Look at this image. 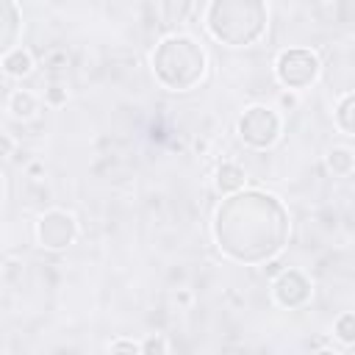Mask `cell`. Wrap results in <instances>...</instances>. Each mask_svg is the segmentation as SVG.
Returning <instances> with one entry per match:
<instances>
[{"label": "cell", "mask_w": 355, "mask_h": 355, "mask_svg": "<svg viewBox=\"0 0 355 355\" xmlns=\"http://www.w3.org/2000/svg\"><path fill=\"white\" fill-rule=\"evenodd\" d=\"M333 333L341 344H352L355 341V313L352 311H344L336 322H333Z\"/></svg>", "instance_id": "obj_14"}, {"label": "cell", "mask_w": 355, "mask_h": 355, "mask_svg": "<svg viewBox=\"0 0 355 355\" xmlns=\"http://www.w3.org/2000/svg\"><path fill=\"white\" fill-rule=\"evenodd\" d=\"M150 64H153L155 80L169 92H191L194 86L202 83L208 72L205 50L191 36H183V33L166 36L153 50Z\"/></svg>", "instance_id": "obj_2"}, {"label": "cell", "mask_w": 355, "mask_h": 355, "mask_svg": "<svg viewBox=\"0 0 355 355\" xmlns=\"http://www.w3.org/2000/svg\"><path fill=\"white\" fill-rule=\"evenodd\" d=\"M108 355H141V347L133 338H116V341H111Z\"/></svg>", "instance_id": "obj_17"}, {"label": "cell", "mask_w": 355, "mask_h": 355, "mask_svg": "<svg viewBox=\"0 0 355 355\" xmlns=\"http://www.w3.org/2000/svg\"><path fill=\"white\" fill-rule=\"evenodd\" d=\"M280 103H283L286 108H294V105H297V97H294V94H283V97H280Z\"/></svg>", "instance_id": "obj_19"}, {"label": "cell", "mask_w": 355, "mask_h": 355, "mask_svg": "<svg viewBox=\"0 0 355 355\" xmlns=\"http://www.w3.org/2000/svg\"><path fill=\"white\" fill-rule=\"evenodd\" d=\"M78 239V222L72 214L53 208L47 214L39 216L36 222V241L44 250H67L72 241Z\"/></svg>", "instance_id": "obj_6"}, {"label": "cell", "mask_w": 355, "mask_h": 355, "mask_svg": "<svg viewBox=\"0 0 355 355\" xmlns=\"http://www.w3.org/2000/svg\"><path fill=\"white\" fill-rule=\"evenodd\" d=\"M319 72H322V61L308 47H288L275 58V75L280 86H286L288 92H302L313 86Z\"/></svg>", "instance_id": "obj_4"}, {"label": "cell", "mask_w": 355, "mask_h": 355, "mask_svg": "<svg viewBox=\"0 0 355 355\" xmlns=\"http://www.w3.org/2000/svg\"><path fill=\"white\" fill-rule=\"evenodd\" d=\"M67 97H69V92H67L64 83H53V86L44 89V103L53 105V108H61L67 103Z\"/></svg>", "instance_id": "obj_16"}, {"label": "cell", "mask_w": 355, "mask_h": 355, "mask_svg": "<svg viewBox=\"0 0 355 355\" xmlns=\"http://www.w3.org/2000/svg\"><path fill=\"white\" fill-rule=\"evenodd\" d=\"M327 166H330V172L338 175V178L352 175V166H355L352 150H349V147H333V150L327 153Z\"/></svg>", "instance_id": "obj_13"}, {"label": "cell", "mask_w": 355, "mask_h": 355, "mask_svg": "<svg viewBox=\"0 0 355 355\" xmlns=\"http://www.w3.org/2000/svg\"><path fill=\"white\" fill-rule=\"evenodd\" d=\"M0 64H3V72L11 78H28L33 72V55L25 47H14Z\"/></svg>", "instance_id": "obj_10"}, {"label": "cell", "mask_w": 355, "mask_h": 355, "mask_svg": "<svg viewBox=\"0 0 355 355\" xmlns=\"http://www.w3.org/2000/svg\"><path fill=\"white\" fill-rule=\"evenodd\" d=\"M288 230V211L275 194L263 191L230 194L214 216L219 250L239 263L272 261L286 247Z\"/></svg>", "instance_id": "obj_1"}, {"label": "cell", "mask_w": 355, "mask_h": 355, "mask_svg": "<svg viewBox=\"0 0 355 355\" xmlns=\"http://www.w3.org/2000/svg\"><path fill=\"white\" fill-rule=\"evenodd\" d=\"M336 125L341 133L352 136V130H355V94L352 92L341 94V100L336 105Z\"/></svg>", "instance_id": "obj_12"}, {"label": "cell", "mask_w": 355, "mask_h": 355, "mask_svg": "<svg viewBox=\"0 0 355 355\" xmlns=\"http://www.w3.org/2000/svg\"><path fill=\"white\" fill-rule=\"evenodd\" d=\"M272 297L280 308L286 311H297L305 308L313 297V283L305 272L300 269H283L275 280H272Z\"/></svg>", "instance_id": "obj_7"}, {"label": "cell", "mask_w": 355, "mask_h": 355, "mask_svg": "<svg viewBox=\"0 0 355 355\" xmlns=\"http://www.w3.org/2000/svg\"><path fill=\"white\" fill-rule=\"evenodd\" d=\"M14 147H17V141H14L8 133H0V158L14 155Z\"/></svg>", "instance_id": "obj_18"}, {"label": "cell", "mask_w": 355, "mask_h": 355, "mask_svg": "<svg viewBox=\"0 0 355 355\" xmlns=\"http://www.w3.org/2000/svg\"><path fill=\"white\" fill-rule=\"evenodd\" d=\"M8 111H11L14 119H31V116H36V111H39V100H36L33 92L17 89V92H11V97H8Z\"/></svg>", "instance_id": "obj_11"}, {"label": "cell", "mask_w": 355, "mask_h": 355, "mask_svg": "<svg viewBox=\"0 0 355 355\" xmlns=\"http://www.w3.org/2000/svg\"><path fill=\"white\" fill-rule=\"evenodd\" d=\"M214 183H216V189L222 194H239L244 189V183H247V172L236 161H222L216 166V172H214Z\"/></svg>", "instance_id": "obj_9"}, {"label": "cell", "mask_w": 355, "mask_h": 355, "mask_svg": "<svg viewBox=\"0 0 355 355\" xmlns=\"http://www.w3.org/2000/svg\"><path fill=\"white\" fill-rule=\"evenodd\" d=\"M139 347H141V355H166L169 352V341L161 333L147 336L144 341H139Z\"/></svg>", "instance_id": "obj_15"}, {"label": "cell", "mask_w": 355, "mask_h": 355, "mask_svg": "<svg viewBox=\"0 0 355 355\" xmlns=\"http://www.w3.org/2000/svg\"><path fill=\"white\" fill-rule=\"evenodd\" d=\"M0 191H3V172H0Z\"/></svg>", "instance_id": "obj_21"}, {"label": "cell", "mask_w": 355, "mask_h": 355, "mask_svg": "<svg viewBox=\"0 0 355 355\" xmlns=\"http://www.w3.org/2000/svg\"><path fill=\"white\" fill-rule=\"evenodd\" d=\"M269 11L261 0H214L205 8L208 33L227 47H247L266 31Z\"/></svg>", "instance_id": "obj_3"}, {"label": "cell", "mask_w": 355, "mask_h": 355, "mask_svg": "<svg viewBox=\"0 0 355 355\" xmlns=\"http://www.w3.org/2000/svg\"><path fill=\"white\" fill-rule=\"evenodd\" d=\"M22 31V14L17 3H6L0 0V61L14 50L17 39Z\"/></svg>", "instance_id": "obj_8"}, {"label": "cell", "mask_w": 355, "mask_h": 355, "mask_svg": "<svg viewBox=\"0 0 355 355\" xmlns=\"http://www.w3.org/2000/svg\"><path fill=\"white\" fill-rule=\"evenodd\" d=\"M313 355H341V352H336V349H330V347H322V349H316Z\"/></svg>", "instance_id": "obj_20"}, {"label": "cell", "mask_w": 355, "mask_h": 355, "mask_svg": "<svg viewBox=\"0 0 355 355\" xmlns=\"http://www.w3.org/2000/svg\"><path fill=\"white\" fill-rule=\"evenodd\" d=\"M239 139L252 150H269L283 133V119L269 105H250L239 116Z\"/></svg>", "instance_id": "obj_5"}]
</instances>
